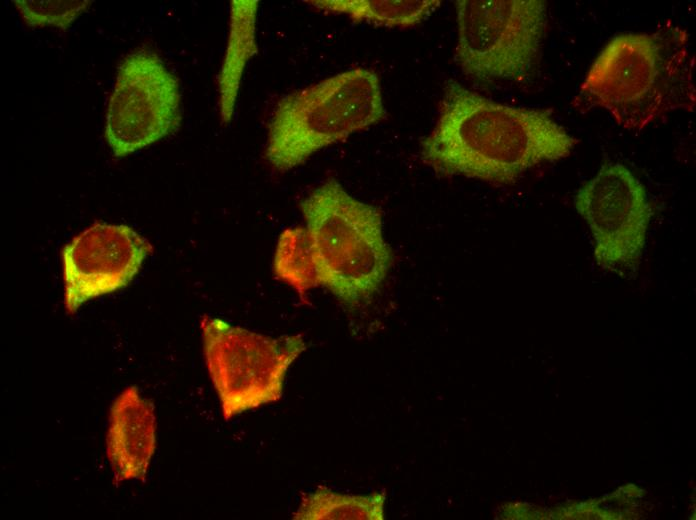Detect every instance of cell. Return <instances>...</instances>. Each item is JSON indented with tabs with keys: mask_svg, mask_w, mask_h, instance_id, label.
Returning a JSON list of instances; mask_svg holds the SVG:
<instances>
[{
	"mask_svg": "<svg viewBox=\"0 0 696 520\" xmlns=\"http://www.w3.org/2000/svg\"><path fill=\"white\" fill-rule=\"evenodd\" d=\"M576 143L548 111L498 103L450 79L420 154L440 175L509 184Z\"/></svg>",
	"mask_w": 696,
	"mask_h": 520,
	"instance_id": "cell-1",
	"label": "cell"
},
{
	"mask_svg": "<svg viewBox=\"0 0 696 520\" xmlns=\"http://www.w3.org/2000/svg\"><path fill=\"white\" fill-rule=\"evenodd\" d=\"M694 62L678 26L616 35L590 66L575 105L602 108L620 126L640 130L669 112L694 108Z\"/></svg>",
	"mask_w": 696,
	"mask_h": 520,
	"instance_id": "cell-2",
	"label": "cell"
},
{
	"mask_svg": "<svg viewBox=\"0 0 696 520\" xmlns=\"http://www.w3.org/2000/svg\"><path fill=\"white\" fill-rule=\"evenodd\" d=\"M300 208L313 242L320 285L350 309L369 302L393 264L381 211L352 196L335 179L315 188Z\"/></svg>",
	"mask_w": 696,
	"mask_h": 520,
	"instance_id": "cell-3",
	"label": "cell"
},
{
	"mask_svg": "<svg viewBox=\"0 0 696 520\" xmlns=\"http://www.w3.org/2000/svg\"><path fill=\"white\" fill-rule=\"evenodd\" d=\"M386 118L378 75L357 67L283 96L268 124L265 156L288 171Z\"/></svg>",
	"mask_w": 696,
	"mask_h": 520,
	"instance_id": "cell-4",
	"label": "cell"
},
{
	"mask_svg": "<svg viewBox=\"0 0 696 520\" xmlns=\"http://www.w3.org/2000/svg\"><path fill=\"white\" fill-rule=\"evenodd\" d=\"M456 59L482 82H524L535 69L547 25L543 0H457Z\"/></svg>",
	"mask_w": 696,
	"mask_h": 520,
	"instance_id": "cell-5",
	"label": "cell"
},
{
	"mask_svg": "<svg viewBox=\"0 0 696 520\" xmlns=\"http://www.w3.org/2000/svg\"><path fill=\"white\" fill-rule=\"evenodd\" d=\"M208 374L226 421L282 396L288 368L305 350L301 335L272 337L222 319L200 320Z\"/></svg>",
	"mask_w": 696,
	"mask_h": 520,
	"instance_id": "cell-6",
	"label": "cell"
},
{
	"mask_svg": "<svg viewBox=\"0 0 696 520\" xmlns=\"http://www.w3.org/2000/svg\"><path fill=\"white\" fill-rule=\"evenodd\" d=\"M182 120L179 81L153 51L128 54L118 67L107 106L104 138L115 157L150 146Z\"/></svg>",
	"mask_w": 696,
	"mask_h": 520,
	"instance_id": "cell-7",
	"label": "cell"
},
{
	"mask_svg": "<svg viewBox=\"0 0 696 520\" xmlns=\"http://www.w3.org/2000/svg\"><path fill=\"white\" fill-rule=\"evenodd\" d=\"M588 224L599 267L620 276L634 275L646 245L652 209L647 192L621 163H606L574 198Z\"/></svg>",
	"mask_w": 696,
	"mask_h": 520,
	"instance_id": "cell-8",
	"label": "cell"
},
{
	"mask_svg": "<svg viewBox=\"0 0 696 520\" xmlns=\"http://www.w3.org/2000/svg\"><path fill=\"white\" fill-rule=\"evenodd\" d=\"M151 252L149 241L127 225L96 222L80 232L61 251L66 311L126 287Z\"/></svg>",
	"mask_w": 696,
	"mask_h": 520,
	"instance_id": "cell-9",
	"label": "cell"
},
{
	"mask_svg": "<svg viewBox=\"0 0 696 520\" xmlns=\"http://www.w3.org/2000/svg\"><path fill=\"white\" fill-rule=\"evenodd\" d=\"M156 449L152 403L130 386L111 405L106 453L117 482L144 480Z\"/></svg>",
	"mask_w": 696,
	"mask_h": 520,
	"instance_id": "cell-10",
	"label": "cell"
},
{
	"mask_svg": "<svg viewBox=\"0 0 696 520\" xmlns=\"http://www.w3.org/2000/svg\"><path fill=\"white\" fill-rule=\"evenodd\" d=\"M257 9L258 1L256 0L231 2L230 33L219 75L220 111L224 123L232 119L245 66L258 50Z\"/></svg>",
	"mask_w": 696,
	"mask_h": 520,
	"instance_id": "cell-11",
	"label": "cell"
},
{
	"mask_svg": "<svg viewBox=\"0 0 696 520\" xmlns=\"http://www.w3.org/2000/svg\"><path fill=\"white\" fill-rule=\"evenodd\" d=\"M307 3L320 10L347 15L357 22L389 28L418 25L441 5L439 0H312Z\"/></svg>",
	"mask_w": 696,
	"mask_h": 520,
	"instance_id": "cell-12",
	"label": "cell"
},
{
	"mask_svg": "<svg viewBox=\"0 0 696 520\" xmlns=\"http://www.w3.org/2000/svg\"><path fill=\"white\" fill-rule=\"evenodd\" d=\"M276 278L306 301L308 290L320 285L313 242L306 227H290L279 236L273 259Z\"/></svg>",
	"mask_w": 696,
	"mask_h": 520,
	"instance_id": "cell-13",
	"label": "cell"
},
{
	"mask_svg": "<svg viewBox=\"0 0 696 520\" xmlns=\"http://www.w3.org/2000/svg\"><path fill=\"white\" fill-rule=\"evenodd\" d=\"M382 494L369 496H350L319 487L302 497L298 510L293 515L296 520L318 519H382Z\"/></svg>",
	"mask_w": 696,
	"mask_h": 520,
	"instance_id": "cell-14",
	"label": "cell"
},
{
	"mask_svg": "<svg viewBox=\"0 0 696 520\" xmlns=\"http://www.w3.org/2000/svg\"><path fill=\"white\" fill-rule=\"evenodd\" d=\"M23 21L30 27H56L67 30L88 10L90 0H14Z\"/></svg>",
	"mask_w": 696,
	"mask_h": 520,
	"instance_id": "cell-15",
	"label": "cell"
}]
</instances>
